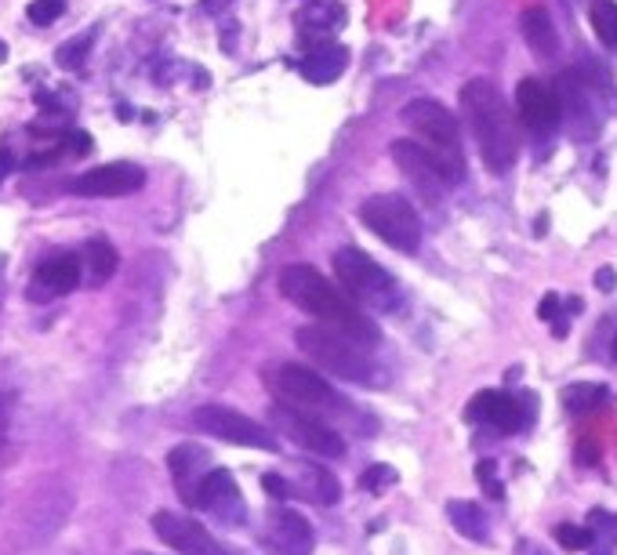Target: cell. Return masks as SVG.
I'll list each match as a JSON object with an SVG mask.
<instances>
[{
  "instance_id": "5b68a950",
  "label": "cell",
  "mask_w": 617,
  "mask_h": 555,
  "mask_svg": "<svg viewBox=\"0 0 617 555\" xmlns=\"http://www.w3.org/2000/svg\"><path fill=\"white\" fill-rule=\"evenodd\" d=\"M335 273L341 290L357 301L360 309L374 312H400L403 306V287L385 266L367 255L360 247H338L335 250Z\"/></svg>"
},
{
  "instance_id": "ac0fdd59",
  "label": "cell",
  "mask_w": 617,
  "mask_h": 555,
  "mask_svg": "<svg viewBox=\"0 0 617 555\" xmlns=\"http://www.w3.org/2000/svg\"><path fill=\"white\" fill-rule=\"evenodd\" d=\"M81 284H84L81 258H76V255H51V258H44L41 266L33 269L30 301H37V306H48V301L65 298L70 290H76Z\"/></svg>"
},
{
  "instance_id": "3957f363",
  "label": "cell",
  "mask_w": 617,
  "mask_h": 555,
  "mask_svg": "<svg viewBox=\"0 0 617 555\" xmlns=\"http://www.w3.org/2000/svg\"><path fill=\"white\" fill-rule=\"evenodd\" d=\"M266 386L272 389L280 403L295 407V411H306L320 421H346V425L360 429V432H371L374 425L371 421H363L360 407L349 400V395H341L331 381H327L320 370L312 367H301V363H280L266 370Z\"/></svg>"
},
{
  "instance_id": "5bb4252c",
  "label": "cell",
  "mask_w": 617,
  "mask_h": 555,
  "mask_svg": "<svg viewBox=\"0 0 617 555\" xmlns=\"http://www.w3.org/2000/svg\"><path fill=\"white\" fill-rule=\"evenodd\" d=\"M389 153H392V161H397V167L403 171V178H411V185L425 196L429 204H440L443 196L454 189V178L443 171V164L425 150L422 142L397 138L389 145Z\"/></svg>"
},
{
  "instance_id": "836d02e7",
  "label": "cell",
  "mask_w": 617,
  "mask_h": 555,
  "mask_svg": "<svg viewBox=\"0 0 617 555\" xmlns=\"http://www.w3.org/2000/svg\"><path fill=\"white\" fill-rule=\"evenodd\" d=\"M588 531H593V537L599 541H607V545H614L617 541V515H610V512H593L588 515Z\"/></svg>"
},
{
  "instance_id": "8fae6325",
  "label": "cell",
  "mask_w": 617,
  "mask_h": 555,
  "mask_svg": "<svg viewBox=\"0 0 617 555\" xmlns=\"http://www.w3.org/2000/svg\"><path fill=\"white\" fill-rule=\"evenodd\" d=\"M269 425L272 432H280L284 440H291L301 451L317 454V458H341L346 454V440L338 435L335 425H327V421L312 418L306 411H295V407H287L280 400H272L269 407Z\"/></svg>"
},
{
  "instance_id": "9c48e42d",
  "label": "cell",
  "mask_w": 617,
  "mask_h": 555,
  "mask_svg": "<svg viewBox=\"0 0 617 555\" xmlns=\"http://www.w3.org/2000/svg\"><path fill=\"white\" fill-rule=\"evenodd\" d=\"M193 425L212 435V440L233 443V446H251V451H266V454L280 451L277 432L266 429L255 418L233 411V407H222V403H207V407H200V411H193Z\"/></svg>"
},
{
  "instance_id": "6da1fadb",
  "label": "cell",
  "mask_w": 617,
  "mask_h": 555,
  "mask_svg": "<svg viewBox=\"0 0 617 555\" xmlns=\"http://www.w3.org/2000/svg\"><path fill=\"white\" fill-rule=\"evenodd\" d=\"M280 290H284V298L291 301L295 309L309 312L312 320H320L327 327H338L341 335L357 338L360 346L374 349L378 341H382V335H378V327H374L371 316H367L338 284L327 280L320 269L301 266V261H298V266H287L280 273Z\"/></svg>"
},
{
  "instance_id": "603a6c76",
  "label": "cell",
  "mask_w": 617,
  "mask_h": 555,
  "mask_svg": "<svg viewBox=\"0 0 617 555\" xmlns=\"http://www.w3.org/2000/svg\"><path fill=\"white\" fill-rule=\"evenodd\" d=\"M520 30L527 37L531 51L542 62H556L559 59V33H556V22L548 16L545 8H527L520 19Z\"/></svg>"
},
{
  "instance_id": "8d00e7d4",
  "label": "cell",
  "mask_w": 617,
  "mask_h": 555,
  "mask_svg": "<svg viewBox=\"0 0 617 555\" xmlns=\"http://www.w3.org/2000/svg\"><path fill=\"white\" fill-rule=\"evenodd\" d=\"M229 8H233V0H204V11H207V16H226Z\"/></svg>"
},
{
  "instance_id": "d590c367",
  "label": "cell",
  "mask_w": 617,
  "mask_h": 555,
  "mask_svg": "<svg viewBox=\"0 0 617 555\" xmlns=\"http://www.w3.org/2000/svg\"><path fill=\"white\" fill-rule=\"evenodd\" d=\"M596 287H599V290H607V295H610V290L617 287V276H614V269H610V266H603V269L596 273Z\"/></svg>"
},
{
  "instance_id": "277c9868",
  "label": "cell",
  "mask_w": 617,
  "mask_h": 555,
  "mask_svg": "<svg viewBox=\"0 0 617 555\" xmlns=\"http://www.w3.org/2000/svg\"><path fill=\"white\" fill-rule=\"evenodd\" d=\"M295 346L301 349L306 360H312L341 381H352V386H382L385 381V370L371 356V349L360 346L357 338L341 335L338 327H327V323L298 327Z\"/></svg>"
},
{
  "instance_id": "44dd1931",
  "label": "cell",
  "mask_w": 617,
  "mask_h": 555,
  "mask_svg": "<svg viewBox=\"0 0 617 555\" xmlns=\"http://www.w3.org/2000/svg\"><path fill=\"white\" fill-rule=\"evenodd\" d=\"M167 469H171V483H175L178 497L186 501V505H193L196 483H200V475L212 469V454H207L204 446L182 443L167 454Z\"/></svg>"
},
{
  "instance_id": "cb8c5ba5",
  "label": "cell",
  "mask_w": 617,
  "mask_h": 555,
  "mask_svg": "<svg viewBox=\"0 0 617 555\" xmlns=\"http://www.w3.org/2000/svg\"><path fill=\"white\" fill-rule=\"evenodd\" d=\"M116 250L113 244L106 240V236H91V240L84 244L81 250V273H84V284L88 287H106L113 280L116 273Z\"/></svg>"
},
{
  "instance_id": "7c38bea8",
  "label": "cell",
  "mask_w": 617,
  "mask_h": 555,
  "mask_svg": "<svg viewBox=\"0 0 617 555\" xmlns=\"http://www.w3.org/2000/svg\"><path fill=\"white\" fill-rule=\"evenodd\" d=\"M516 110H520V124L527 127L531 142L537 150H553V142L559 135V110H556V95L553 88L537 76H523L516 84Z\"/></svg>"
},
{
  "instance_id": "7a4b0ae2",
  "label": "cell",
  "mask_w": 617,
  "mask_h": 555,
  "mask_svg": "<svg viewBox=\"0 0 617 555\" xmlns=\"http://www.w3.org/2000/svg\"><path fill=\"white\" fill-rule=\"evenodd\" d=\"M462 110H465L472 135H476L483 164H487L494 175H508L520 156V124H516V116H512L505 95L491 81L476 76V81H469L462 88Z\"/></svg>"
},
{
  "instance_id": "f546056e",
  "label": "cell",
  "mask_w": 617,
  "mask_h": 555,
  "mask_svg": "<svg viewBox=\"0 0 617 555\" xmlns=\"http://www.w3.org/2000/svg\"><path fill=\"white\" fill-rule=\"evenodd\" d=\"M397 480H400V472L392 465H371L363 472L360 486H363V491H371V494H385L389 486H397Z\"/></svg>"
},
{
  "instance_id": "d6986e66",
  "label": "cell",
  "mask_w": 617,
  "mask_h": 555,
  "mask_svg": "<svg viewBox=\"0 0 617 555\" xmlns=\"http://www.w3.org/2000/svg\"><path fill=\"white\" fill-rule=\"evenodd\" d=\"M266 541L280 555H309L317 545V534H312L309 520L295 508H287L284 501L269 512V526H266Z\"/></svg>"
},
{
  "instance_id": "74e56055",
  "label": "cell",
  "mask_w": 617,
  "mask_h": 555,
  "mask_svg": "<svg viewBox=\"0 0 617 555\" xmlns=\"http://www.w3.org/2000/svg\"><path fill=\"white\" fill-rule=\"evenodd\" d=\"M563 4H567V8H570V11H574V8H577V4H582V0H563Z\"/></svg>"
},
{
  "instance_id": "30bf717a",
  "label": "cell",
  "mask_w": 617,
  "mask_h": 555,
  "mask_svg": "<svg viewBox=\"0 0 617 555\" xmlns=\"http://www.w3.org/2000/svg\"><path fill=\"white\" fill-rule=\"evenodd\" d=\"M261 491L277 501H309V505H320V508H331L341 501L338 475L327 472L323 465H309V461L295 465L291 475L266 472L261 475Z\"/></svg>"
},
{
  "instance_id": "ab89813d",
  "label": "cell",
  "mask_w": 617,
  "mask_h": 555,
  "mask_svg": "<svg viewBox=\"0 0 617 555\" xmlns=\"http://www.w3.org/2000/svg\"><path fill=\"white\" fill-rule=\"evenodd\" d=\"M596 555H610V548H599V552H596Z\"/></svg>"
},
{
  "instance_id": "484cf974",
  "label": "cell",
  "mask_w": 617,
  "mask_h": 555,
  "mask_svg": "<svg viewBox=\"0 0 617 555\" xmlns=\"http://www.w3.org/2000/svg\"><path fill=\"white\" fill-rule=\"evenodd\" d=\"M607 400H610V389L596 386V381H574V386L563 389V407H567V414H574V418L599 411Z\"/></svg>"
},
{
  "instance_id": "52a82bcc",
  "label": "cell",
  "mask_w": 617,
  "mask_h": 555,
  "mask_svg": "<svg viewBox=\"0 0 617 555\" xmlns=\"http://www.w3.org/2000/svg\"><path fill=\"white\" fill-rule=\"evenodd\" d=\"M360 222L378 240H385L400 255H414L422 244V218L414 204L400 193H374L360 204Z\"/></svg>"
},
{
  "instance_id": "ffe728a7",
  "label": "cell",
  "mask_w": 617,
  "mask_h": 555,
  "mask_svg": "<svg viewBox=\"0 0 617 555\" xmlns=\"http://www.w3.org/2000/svg\"><path fill=\"white\" fill-rule=\"evenodd\" d=\"M346 4L338 0H309L301 4V11L295 16V30L306 37V41H331L335 33L346 30Z\"/></svg>"
},
{
  "instance_id": "f35d334b",
  "label": "cell",
  "mask_w": 617,
  "mask_h": 555,
  "mask_svg": "<svg viewBox=\"0 0 617 555\" xmlns=\"http://www.w3.org/2000/svg\"><path fill=\"white\" fill-rule=\"evenodd\" d=\"M527 555H545V552H542V548H531Z\"/></svg>"
},
{
  "instance_id": "60d3db41",
  "label": "cell",
  "mask_w": 617,
  "mask_h": 555,
  "mask_svg": "<svg viewBox=\"0 0 617 555\" xmlns=\"http://www.w3.org/2000/svg\"><path fill=\"white\" fill-rule=\"evenodd\" d=\"M614 363H617V341H614Z\"/></svg>"
},
{
  "instance_id": "4316f807",
  "label": "cell",
  "mask_w": 617,
  "mask_h": 555,
  "mask_svg": "<svg viewBox=\"0 0 617 555\" xmlns=\"http://www.w3.org/2000/svg\"><path fill=\"white\" fill-rule=\"evenodd\" d=\"M588 16L603 48L617 51V0H588Z\"/></svg>"
},
{
  "instance_id": "e575fe53",
  "label": "cell",
  "mask_w": 617,
  "mask_h": 555,
  "mask_svg": "<svg viewBox=\"0 0 617 555\" xmlns=\"http://www.w3.org/2000/svg\"><path fill=\"white\" fill-rule=\"evenodd\" d=\"M8 432H11V395L0 389V446L8 443Z\"/></svg>"
},
{
  "instance_id": "9a60e30c",
  "label": "cell",
  "mask_w": 617,
  "mask_h": 555,
  "mask_svg": "<svg viewBox=\"0 0 617 555\" xmlns=\"http://www.w3.org/2000/svg\"><path fill=\"white\" fill-rule=\"evenodd\" d=\"M193 508H200L212 515L222 526H244L247 523V501L244 491L236 486L229 469H207L196 483Z\"/></svg>"
},
{
  "instance_id": "7402d4cb",
  "label": "cell",
  "mask_w": 617,
  "mask_h": 555,
  "mask_svg": "<svg viewBox=\"0 0 617 555\" xmlns=\"http://www.w3.org/2000/svg\"><path fill=\"white\" fill-rule=\"evenodd\" d=\"M349 70V48L323 41L317 48H309L306 55L298 59V73L306 76L309 84H335L341 81V73Z\"/></svg>"
},
{
  "instance_id": "1f68e13d",
  "label": "cell",
  "mask_w": 617,
  "mask_h": 555,
  "mask_svg": "<svg viewBox=\"0 0 617 555\" xmlns=\"http://www.w3.org/2000/svg\"><path fill=\"white\" fill-rule=\"evenodd\" d=\"M476 480L483 486V494H487L491 501H502L505 497V486H502V475H497V461H480L476 465Z\"/></svg>"
},
{
  "instance_id": "d4e9b609",
  "label": "cell",
  "mask_w": 617,
  "mask_h": 555,
  "mask_svg": "<svg viewBox=\"0 0 617 555\" xmlns=\"http://www.w3.org/2000/svg\"><path fill=\"white\" fill-rule=\"evenodd\" d=\"M448 520L454 523V531L469 541H480V545L491 541V520L476 501H448Z\"/></svg>"
},
{
  "instance_id": "ba28073f",
  "label": "cell",
  "mask_w": 617,
  "mask_h": 555,
  "mask_svg": "<svg viewBox=\"0 0 617 555\" xmlns=\"http://www.w3.org/2000/svg\"><path fill=\"white\" fill-rule=\"evenodd\" d=\"M556 110H559V127L570 131L574 142H593L603 131V105L593 84H585V76L577 70H563L556 76Z\"/></svg>"
},
{
  "instance_id": "f1b7e54d",
  "label": "cell",
  "mask_w": 617,
  "mask_h": 555,
  "mask_svg": "<svg viewBox=\"0 0 617 555\" xmlns=\"http://www.w3.org/2000/svg\"><path fill=\"white\" fill-rule=\"evenodd\" d=\"M556 541L567 552H585V548H593L596 545V537L588 526H574V523H559L556 526Z\"/></svg>"
},
{
  "instance_id": "2e32d148",
  "label": "cell",
  "mask_w": 617,
  "mask_h": 555,
  "mask_svg": "<svg viewBox=\"0 0 617 555\" xmlns=\"http://www.w3.org/2000/svg\"><path fill=\"white\" fill-rule=\"evenodd\" d=\"M153 534L161 537L167 548H175L178 555H233L215 534H207V526H200L196 520H189V515H178V512H156Z\"/></svg>"
},
{
  "instance_id": "b9f144b4",
  "label": "cell",
  "mask_w": 617,
  "mask_h": 555,
  "mask_svg": "<svg viewBox=\"0 0 617 555\" xmlns=\"http://www.w3.org/2000/svg\"><path fill=\"white\" fill-rule=\"evenodd\" d=\"M142 555H150V552H142Z\"/></svg>"
},
{
  "instance_id": "8992f818",
  "label": "cell",
  "mask_w": 617,
  "mask_h": 555,
  "mask_svg": "<svg viewBox=\"0 0 617 555\" xmlns=\"http://www.w3.org/2000/svg\"><path fill=\"white\" fill-rule=\"evenodd\" d=\"M403 124L414 131L418 142L436 156L443 171L454 178V185L465 178V150H462V131L448 105H440L436 99H411L403 105Z\"/></svg>"
},
{
  "instance_id": "4dcf8cb0",
  "label": "cell",
  "mask_w": 617,
  "mask_h": 555,
  "mask_svg": "<svg viewBox=\"0 0 617 555\" xmlns=\"http://www.w3.org/2000/svg\"><path fill=\"white\" fill-rule=\"evenodd\" d=\"M559 312H563V298H559V295H545L542 306H537V316H542L545 323H553V335H556V338H567L570 323L563 320Z\"/></svg>"
},
{
  "instance_id": "83f0119b",
  "label": "cell",
  "mask_w": 617,
  "mask_h": 555,
  "mask_svg": "<svg viewBox=\"0 0 617 555\" xmlns=\"http://www.w3.org/2000/svg\"><path fill=\"white\" fill-rule=\"evenodd\" d=\"M91 48H95V30H91V33H81V37H73V41L70 44H62L59 48V65H62V70H84V59H88V51Z\"/></svg>"
},
{
  "instance_id": "d6a6232c",
  "label": "cell",
  "mask_w": 617,
  "mask_h": 555,
  "mask_svg": "<svg viewBox=\"0 0 617 555\" xmlns=\"http://www.w3.org/2000/svg\"><path fill=\"white\" fill-rule=\"evenodd\" d=\"M65 11V0H33L30 8H25V16H30L33 25H51L59 22Z\"/></svg>"
},
{
  "instance_id": "4fadbf2b",
  "label": "cell",
  "mask_w": 617,
  "mask_h": 555,
  "mask_svg": "<svg viewBox=\"0 0 617 555\" xmlns=\"http://www.w3.org/2000/svg\"><path fill=\"white\" fill-rule=\"evenodd\" d=\"M465 418L472 421V425H483V429H491V432L512 435V432H523V429L531 425L534 403H531V395L487 389V392L472 395L469 407H465Z\"/></svg>"
},
{
  "instance_id": "e0dca14e",
  "label": "cell",
  "mask_w": 617,
  "mask_h": 555,
  "mask_svg": "<svg viewBox=\"0 0 617 555\" xmlns=\"http://www.w3.org/2000/svg\"><path fill=\"white\" fill-rule=\"evenodd\" d=\"M146 185V171L131 161L121 164H102L84 171L81 178L70 182L73 196H91V201H113V196H131Z\"/></svg>"
}]
</instances>
